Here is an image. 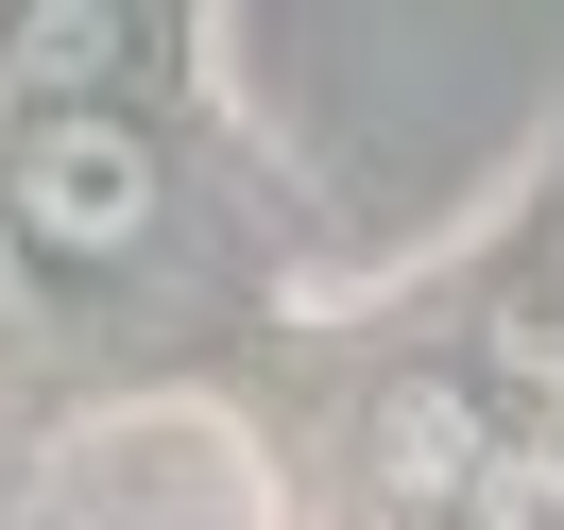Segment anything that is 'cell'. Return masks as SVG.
I'll return each mask as SVG.
<instances>
[{
  "mask_svg": "<svg viewBox=\"0 0 564 530\" xmlns=\"http://www.w3.org/2000/svg\"><path fill=\"white\" fill-rule=\"evenodd\" d=\"M120 52H138L120 0H0V86H18V104H104Z\"/></svg>",
  "mask_w": 564,
  "mask_h": 530,
  "instance_id": "7a4b0ae2",
  "label": "cell"
},
{
  "mask_svg": "<svg viewBox=\"0 0 564 530\" xmlns=\"http://www.w3.org/2000/svg\"><path fill=\"white\" fill-rule=\"evenodd\" d=\"M0 206H18V240L52 274H120L154 240V138L104 104H35V138L0 154Z\"/></svg>",
  "mask_w": 564,
  "mask_h": 530,
  "instance_id": "6da1fadb",
  "label": "cell"
},
{
  "mask_svg": "<svg viewBox=\"0 0 564 530\" xmlns=\"http://www.w3.org/2000/svg\"><path fill=\"white\" fill-rule=\"evenodd\" d=\"M462 479H479V411H462L445 377H411V393H377V496H411V513H445Z\"/></svg>",
  "mask_w": 564,
  "mask_h": 530,
  "instance_id": "3957f363",
  "label": "cell"
}]
</instances>
